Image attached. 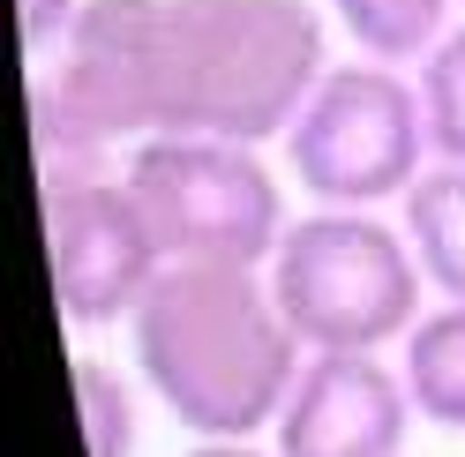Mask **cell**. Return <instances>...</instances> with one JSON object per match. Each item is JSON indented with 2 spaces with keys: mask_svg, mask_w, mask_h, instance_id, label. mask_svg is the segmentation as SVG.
I'll use <instances>...</instances> for the list:
<instances>
[{
  "mask_svg": "<svg viewBox=\"0 0 465 457\" xmlns=\"http://www.w3.org/2000/svg\"><path fill=\"white\" fill-rule=\"evenodd\" d=\"M398 218L420 248V270L435 285V300H465V165L435 158L420 173V188L398 203Z\"/></svg>",
  "mask_w": 465,
  "mask_h": 457,
  "instance_id": "cell-9",
  "label": "cell"
},
{
  "mask_svg": "<svg viewBox=\"0 0 465 457\" xmlns=\"http://www.w3.org/2000/svg\"><path fill=\"white\" fill-rule=\"evenodd\" d=\"M38 68L61 75L121 151L143 135H232L278 151L331 68V15L315 0H91Z\"/></svg>",
  "mask_w": 465,
  "mask_h": 457,
  "instance_id": "cell-1",
  "label": "cell"
},
{
  "mask_svg": "<svg viewBox=\"0 0 465 457\" xmlns=\"http://www.w3.org/2000/svg\"><path fill=\"white\" fill-rule=\"evenodd\" d=\"M128 353L143 390L195 442L271 435L308 367L301 330L271 293V270L248 263H165L128 323Z\"/></svg>",
  "mask_w": 465,
  "mask_h": 457,
  "instance_id": "cell-2",
  "label": "cell"
},
{
  "mask_svg": "<svg viewBox=\"0 0 465 457\" xmlns=\"http://www.w3.org/2000/svg\"><path fill=\"white\" fill-rule=\"evenodd\" d=\"M420 105H428V142L443 165H465V15L420 53Z\"/></svg>",
  "mask_w": 465,
  "mask_h": 457,
  "instance_id": "cell-12",
  "label": "cell"
},
{
  "mask_svg": "<svg viewBox=\"0 0 465 457\" xmlns=\"http://www.w3.org/2000/svg\"><path fill=\"white\" fill-rule=\"evenodd\" d=\"M398 375L428 427L465 435V300H428V316L398 345Z\"/></svg>",
  "mask_w": 465,
  "mask_h": 457,
  "instance_id": "cell-8",
  "label": "cell"
},
{
  "mask_svg": "<svg viewBox=\"0 0 465 457\" xmlns=\"http://www.w3.org/2000/svg\"><path fill=\"white\" fill-rule=\"evenodd\" d=\"M38 210H45V277H53L61 323L68 330H128L143 293L165 277V248L143 225L128 180L91 173V180L38 188Z\"/></svg>",
  "mask_w": 465,
  "mask_h": 457,
  "instance_id": "cell-6",
  "label": "cell"
},
{
  "mask_svg": "<svg viewBox=\"0 0 465 457\" xmlns=\"http://www.w3.org/2000/svg\"><path fill=\"white\" fill-rule=\"evenodd\" d=\"M458 15H465V0H458Z\"/></svg>",
  "mask_w": 465,
  "mask_h": 457,
  "instance_id": "cell-15",
  "label": "cell"
},
{
  "mask_svg": "<svg viewBox=\"0 0 465 457\" xmlns=\"http://www.w3.org/2000/svg\"><path fill=\"white\" fill-rule=\"evenodd\" d=\"M143 375H121L98 353H75V413H83V450L91 457H135L143 435Z\"/></svg>",
  "mask_w": 465,
  "mask_h": 457,
  "instance_id": "cell-11",
  "label": "cell"
},
{
  "mask_svg": "<svg viewBox=\"0 0 465 457\" xmlns=\"http://www.w3.org/2000/svg\"><path fill=\"white\" fill-rule=\"evenodd\" d=\"M188 457H278L271 435H211V442H195Z\"/></svg>",
  "mask_w": 465,
  "mask_h": 457,
  "instance_id": "cell-14",
  "label": "cell"
},
{
  "mask_svg": "<svg viewBox=\"0 0 465 457\" xmlns=\"http://www.w3.org/2000/svg\"><path fill=\"white\" fill-rule=\"evenodd\" d=\"M91 0H15V31H23V53L31 61H53V53L68 45V31L83 23Z\"/></svg>",
  "mask_w": 465,
  "mask_h": 457,
  "instance_id": "cell-13",
  "label": "cell"
},
{
  "mask_svg": "<svg viewBox=\"0 0 465 457\" xmlns=\"http://www.w3.org/2000/svg\"><path fill=\"white\" fill-rule=\"evenodd\" d=\"M413 390L398 353H308L285 413L271 420L278 457H405Z\"/></svg>",
  "mask_w": 465,
  "mask_h": 457,
  "instance_id": "cell-7",
  "label": "cell"
},
{
  "mask_svg": "<svg viewBox=\"0 0 465 457\" xmlns=\"http://www.w3.org/2000/svg\"><path fill=\"white\" fill-rule=\"evenodd\" d=\"M278 165L308 203L398 210L435 165L420 75L398 61H375V53L331 61L308 105L293 112V128L278 135Z\"/></svg>",
  "mask_w": 465,
  "mask_h": 457,
  "instance_id": "cell-4",
  "label": "cell"
},
{
  "mask_svg": "<svg viewBox=\"0 0 465 457\" xmlns=\"http://www.w3.org/2000/svg\"><path fill=\"white\" fill-rule=\"evenodd\" d=\"M121 180L135 195L143 225L158 233L165 263H248L263 270L293 203H285V165L271 142L232 135H143L121 158Z\"/></svg>",
  "mask_w": 465,
  "mask_h": 457,
  "instance_id": "cell-5",
  "label": "cell"
},
{
  "mask_svg": "<svg viewBox=\"0 0 465 457\" xmlns=\"http://www.w3.org/2000/svg\"><path fill=\"white\" fill-rule=\"evenodd\" d=\"M263 270L308 353H398L435 300L398 210L308 203Z\"/></svg>",
  "mask_w": 465,
  "mask_h": 457,
  "instance_id": "cell-3",
  "label": "cell"
},
{
  "mask_svg": "<svg viewBox=\"0 0 465 457\" xmlns=\"http://www.w3.org/2000/svg\"><path fill=\"white\" fill-rule=\"evenodd\" d=\"M331 23L375 61L420 68V53L458 23V0H331Z\"/></svg>",
  "mask_w": 465,
  "mask_h": 457,
  "instance_id": "cell-10",
  "label": "cell"
}]
</instances>
